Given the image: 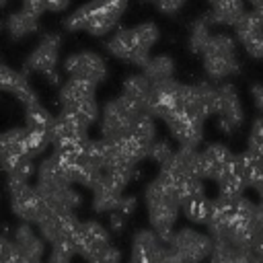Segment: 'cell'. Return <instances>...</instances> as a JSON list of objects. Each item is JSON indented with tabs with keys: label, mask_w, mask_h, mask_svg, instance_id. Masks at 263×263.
I'll return each instance as SVG.
<instances>
[{
	"label": "cell",
	"mask_w": 263,
	"mask_h": 263,
	"mask_svg": "<svg viewBox=\"0 0 263 263\" xmlns=\"http://www.w3.org/2000/svg\"><path fill=\"white\" fill-rule=\"evenodd\" d=\"M144 201L148 208V220L152 224V230L162 238L164 245H168L175 234V222L183 205L181 181L160 168L158 177L152 179L144 189Z\"/></svg>",
	"instance_id": "obj_1"
},
{
	"label": "cell",
	"mask_w": 263,
	"mask_h": 263,
	"mask_svg": "<svg viewBox=\"0 0 263 263\" xmlns=\"http://www.w3.org/2000/svg\"><path fill=\"white\" fill-rule=\"evenodd\" d=\"M125 6L127 0H90L74 10L64 21V27L68 31L84 29L90 35H105L115 27Z\"/></svg>",
	"instance_id": "obj_2"
},
{
	"label": "cell",
	"mask_w": 263,
	"mask_h": 263,
	"mask_svg": "<svg viewBox=\"0 0 263 263\" xmlns=\"http://www.w3.org/2000/svg\"><path fill=\"white\" fill-rule=\"evenodd\" d=\"M156 39H158V27L154 23H142L132 29L115 33L107 41V49L113 55L144 68L150 60V47L156 43Z\"/></svg>",
	"instance_id": "obj_3"
},
{
	"label": "cell",
	"mask_w": 263,
	"mask_h": 263,
	"mask_svg": "<svg viewBox=\"0 0 263 263\" xmlns=\"http://www.w3.org/2000/svg\"><path fill=\"white\" fill-rule=\"evenodd\" d=\"M142 113L144 111H140L123 95L107 101V105L103 107V115H101L103 138H107V140H121V138L129 136L138 115H142Z\"/></svg>",
	"instance_id": "obj_4"
},
{
	"label": "cell",
	"mask_w": 263,
	"mask_h": 263,
	"mask_svg": "<svg viewBox=\"0 0 263 263\" xmlns=\"http://www.w3.org/2000/svg\"><path fill=\"white\" fill-rule=\"evenodd\" d=\"M234 39L226 33H218L212 35L203 55V66L205 72L212 80H222L234 72H238V60H236V51H234Z\"/></svg>",
	"instance_id": "obj_5"
},
{
	"label": "cell",
	"mask_w": 263,
	"mask_h": 263,
	"mask_svg": "<svg viewBox=\"0 0 263 263\" xmlns=\"http://www.w3.org/2000/svg\"><path fill=\"white\" fill-rule=\"evenodd\" d=\"M183 263H201L214 253V238L195 228H179L166 245Z\"/></svg>",
	"instance_id": "obj_6"
},
{
	"label": "cell",
	"mask_w": 263,
	"mask_h": 263,
	"mask_svg": "<svg viewBox=\"0 0 263 263\" xmlns=\"http://www.w3.org/2000/svg\"><path fill=\"white\" fill-rule=\"evenodd\" d=\"M49 144L53 146V150L82 152L84 146L88 144L86 127L72 113L62 111L49 129Z\"/></svg>",
	"instance_id": "obj_7"
},
{
	"label": "cell",
	"mask_w": 263,
	"mask_h": 263,
	"mask_svg": "<svg viewBox=\"0 0 263 263\" xmlns=\"http://www.w3.org/2000/svg\"><path fill=\"white\" fill-rule=\"evenodd\" d=\"M8 193H10V208L21 222L37 224L43 218L47 205L41 193L37 191V185H29V183L8 185Z\"/></svg>",
	"instance_id": "obj_8"
},
{
	"label": "cell",
	"mask_w": 263,
	"mask_h": 263,
	"mask_svg": "<svg viewBox=\"0 0 263 263\" xmlns=\"http://www.w3.org/2000/svg\"><path fill=\"white\" fill-rule=\"evenodd\" d=\"M58 55H60V35H53V33L43 35L37 47L33 49V53L25 60L23 74L27 76L29 72H41L55 84L58 82V72H55Z\"/></svg>",
	"instance_id": "obj_9"
},
{
	"label": "cell",
	"mask_w": 263,
	"mask_h": 263,
	"mask_svg": "<svg viewBox=\"0 0 263 263\" xmlns=\"http://www.w3.org/2000/svg\"><path fill=\"white\" fill-rule=\"evenodd\" d=\"M111 247V232L97 220H84L76 232L74 249L84 261L95 259L99 253Z\"/></svg>",
	"instance_id": "obj_10"
},
{
	"label": "cell",
	"mask_w": 263,
	"mask_h": 263,
	"mask_svg": "<svg viewBox=\"0 0 263 263\" xmlns=\"http://www.w3.org/2000/svg\"><path fill=\"white\" fill-rule=\"evenodd\" d=\"M64 70L70 74V78L88 80L92 84L103 82L107 76L105 60L95 51H80V53L68 55L64 62Z\"/></svg>",
	"instance_id": "obj_11"
},
{
	"label": "cell",
	"mask_w": 263,
	"mask_h": 263,
	"mask_svg": "<svg viewBox=\"0 0 263 263\" xmlns=\"http://www.w3.org/2000/svg\"><path fill=\"white\" fill-rule=\"evenodd\" d=\"M166 125L171 129V134L175 136V140L179 142V146H187V148H197L201 138H203V121L177 109L173 115H168Z\"/></svg>",
	"instance_id": "obj_12"
},
{
	"label": "cell",
	"mask_w": 263,
	"mask_h": 263,
	"mask_svg": "<svg viewBox=\"0 0 263 263\" xmlns=\"http://www.w3.org/2000/svg\"><path fill=\"white\" fill-rule=\"evenodd\" d=\"M203 179L220 181L224 175L236 171V154H232L224 144H210L201 150Z\"/></svg>",
	"instance_id": "obj_13"
},
{
	"label": "cell",
	"mask_w": 263,
	"mask_h": 263,
	"mask_svg": "<svg viewBox=\"0 0 263 263\" xmlns=\"http://www.w3.org/2000/svg\"><path fill=\"white\" fill-rule=\"evenodd\" d=\"M166 245L152 228H142L132 240V253L127 263H158L164 255Z\"/></svg>",
	"instance_id": "obj_14"
},
{
	"label": "cell",
	"mask_w": 263,
	"mask_h": 263,
	"mask_svg": "<svg viewBox=\"0 0 263 263\" xmlns=\"http://www.w3.org/2000/svg\"><path fill=\"white\" fill-rule=\"evenodd\" d=\"M218 95H220V107H218V123L220 127L230 134L234 127L240 125L242 121V107H240V99L236 88L230 82H224L218 86Z\"/></svg>",
	"instance_id": "obj_15"
},
{
	"label": "cell",
	"mask_w": 263,
	"mask_h": 263,
	"mask_svg": "<svg viewBox=\"0 0 263 263\" xmlns=\"http://www.w3.org/2000/svg\"><path fill=\"white\" fill-rule=\"evenodd\" d=\"M12 240H14L25 263H41L43 261L45 240L41 238V234L35 232V228L31 224L21 222L12 232Z\"/></svg>",
	"instance_id": "obj_16"
},
{
	"label": "cell",
	"mask_w": 263,
	"mask_h": 263,
	"mask_svg": "<svg viewBox=\"0 0 263 263\" xmlns=\"http://www.w3.org/2000/svg\"><path fill=\"white\" fill-rule=\"evenodd\" d=\"M0 84H2V88H4L6 92L14 95V97L25 105V107H31V105H37V103H39V101H37V97H35V92H33V88L29 86L27 76H25L23 72L12 70V68H10V66H6V64H2Z\"/></svg>",
	"instance_id": "obj_17"
},
{
	"label": "cell",
	"mask_w": 263,
	"mask_h": 263,
	"mask_svg": "<svg viewBox=\"0 0 263 263\" xmlns=\"http://www.w3.org/2000/svg\"><path fill=\"white\" fill-rule=\"evenodd\" d=\"M37 191L41 193V197L49 210L76 212L78 205H82V197L72 185L70 187H37Z\"/></svg>",
	"instance_id": "obj_18"
},
{
	"label": "cell",
	"mask_w": 263,
	"mask_h": 263,
	"mask_svg": "<svg viewBox=\"0 0 263 263\" xmlns=\"http://www.w3.org/2000/svg\"><path fill=\"white\" fill-rule=\"evenodd\" d=\"M127 101H132L140 111L148 113L150 107V97H152V80L144 74H134L129 78H125L123 82V92H121Z\"/></svg>",
	"instance_id": "obj_19"
},
{
	"label": "cell",
	"mask_w": 263,
	"mask_h": 263,
	"mask_svg": "<svg viewBox=\"0 0 263 263\" xmlns=\"http://www.w3.org/2000/svg\"><path fill=\"white\" fill-rule=\"evenodd\" d=\"M95 88L97 84L88 82V80H80V78H68L62 88H60V103H62V109L64 107H72L80 101H86V99H95Z\"/></svg>",
	"instance_id": "obj_20"
},
{
	"label": "cell",
	"mask_w": 263,
	"mask_h": 263,
	"mask_svg": "<svg viewBox=\"0 0 263 263\" xmlns=\"http://www.w3.org/2000/svg\"><path fill=\"white\" fill-rule=\"evenodd\" d=\"M236 175L242 179L245 187H255L263 179V160L249 150L236 154Z\"/></svg>",
	"instance_id": "obj_21"
},
{
	"label": "cell",
	"mask_w": 263,
	"mask_h": 263,
	"mask_svg": "<svg viewBox=\"0 0 263 263\" xmlns=\"http://www.w3.org/2000/svg\"><path fill=\"white\" fill-rule=\"evenodd\" d=\"M245 0H226L220 4H214L210 12H205L203 16L210 23H222V25H236L238 18L245 14Z\"/></svg>",
	"instance_id": "obj_22"
},
{
	"label": "cell",
	"mask_w": 263,
	"mask_h": 263,
	"mask_svg": "<svg viewBox=\"0 0 263 263\" xmlns=\"http://www.w3.org/2000/svg\"><path fill=\"white\" fill-rule=\"evenodd\" d=\"M55 117L41 105H31V107H25V127L31 129V132H41V134H47L49 136V129L53 125Z\"/></svg>",
	"instance_id": "obj_23"
},
{
	"label": "cell",
	"mask_w": 263,
	"mask_h": 263,
	"mask_svg": "<svg viewBox=\"0 0 263 263\" xmlns=\"http://www.w3.org/2000/svg\"><path fill=\"white\" fill-rule=\"evenodd\" d=\"M181 212L187 216V220L195 224H208L212 216V199L208 195H197V197H187L181 205Z\"/></svg>",
	"instance_id": "obj_24"
},
{
	"label": "cell",
	"mask_w": 263,
	"mask_h": 263,
	"mask_svg": "<svg viewBox=\"0 0 263 263\" xmlns=\"http://www.w3.org/2000/svg\"><path fill=\"white\" fill-rule=\"evenodd\" d=\"M37 21H39L37 16L29 14L21 8L18 12H12V14L6 16V29L14 39H18V37H25L29 33H35L37 31Z\"/></svg>",
	"instance_id": "obj_25"
},
{
	"label": "cell",
	"mask_w": 263,
	"mask_h": 263,
	"mask_svg": "<svg viewBox=\"0 0 263 263\" xmlns=\"http://www.w3.org/2000/svg\"><path fill=\"white\" fill-rule=\"evenodd\" d=\"M173 72H175V62L168 55H154L144 66V72L142 74L148 76L152 82H160V80L173 78Z\"/></svg>",
	"instance_id": "obj_26"
},
{
	"label": "cell",
	"mask_w": 263,
	"mask_h": 263,
	"mask_svg": "<svg viewBox=\"0 0 263 263\" xmlns=\"http://www.w3.org/2000/svg\"><path fill=\"white\" fill-rule=\"evenodd\" d=\"M212 39V33H210V21L205 16L197 18L191 27V33H189V49L193 53H203L208 43Z\"/></svg>",
	"instance_id": "obj_27"
},
{
	"label": "cell",
	"mask_w": 263,
	"mask_h": 263,
	"mask_svg": "<svg viewBox=\"0 0 263 263\" xmlns=\"http://www.w3.org/2000/svg\"><path fill=\"white\" fill-rule=\"evenodd\" d=\"M62 111H68V113H72L84 127H88L90 123H95L97 121V117H99V105H97V101L95 99H86V101H80V103H76V105H72V107H64Z\"/></svg>",
	"instance_id": "obj_28"
},
{
	"label": "cell",
	"mask_w": 263,
	"mask_h": 263,
	"mask_svg": "<svg viewBox=\"0 0 263 263\" xmlns=\"http://www.w3.org/2000/svg\"><path fill=\"white\" fill-rule=\"evenodd\" d=\"M129 136H134V138H138L140 142H144V144H148V146H152L156 140V125H154V117L150 115V113H142V115H138V119H136V123H134V127H132V134Z\"/></svg>",
	"instance_id": "obj_29"
},
{
	"label": "cell",
	"mask_w": 263,
	"mask_h": 263,
	"mask_svg": "<svg viewBox=\"0 0 263 263\" xmlns=\"http://www.w3.org/2000/svg\"><path fill=\"white\" fill-rule=\"evenodd\" d=\"M234 31H236V37L240 41V39H245V37H249V35H253L257 31H263V21H261V16L255 10L245 12L238 18V23L234 25Z\"/></svg>",
	"instance_id": "obj_30"
},
{
	"label": "cell",
	"mask_w": 263,
	"mask_h": 263,
	"mask_svg": "<svg viewBox=\"0 0 263 263\" xmlns=\"http://www.w3.org/2000/svg\"><path fill=\"white\" fill-rule=\"evenodd\" d=\"M175 156V150L171 148V144L166 140H156L150 148V158L154 162H158L160 166H164L166 162H171V158Z\"/></svg>",
	"instance_id": "obj_31"
},
{
	"label": "cell",
	"mask_w": 263,
	"mask_h": 263,
	"mask_svg": "<svg viewBox=\"0 0 263 263\" xmlns=\"http://www.w3.org/2000/svg\"><path fill=\"white\" fill-rule=\"evenodd\" d=\"M240 43L245 45L247 53H251L253 58H263V31H257V33L240 39Z\"/></svg>",
	"instance_id": "obj_32"
},
{
	"label": "cell",
	"mask_w": 263,
	"mask_h": 263,
	"mask_svg": "<svg viewBox=\"0 0 263 263\" xmlns=\"http://www.w3.org/2000/svg\"><path fill=\"white\" fill-rule=\"evenodd\" d=\"M86 263H121V251L117 247H109Z\"/></svg>",
	"instance_id": "obj_33"
},
{
	"label": "cell",
	"mask_w": 263,
	"mask_h": 263,
	"mask_svg": "<svg viewBox=\"0 0 263 263\" xmlns=\"http://www.w3.org/2000/svg\"><path fill=\"white\" fill-rule=\"evenodd\" d=\"M23 10L39 18L47 10V2L45 0H23Z\"/></svg>",
	"instance_id": "obj_34"
},
{
	"label": "cell",
	"mask_w": 263,
	"mask_h": 263,
	"mask_svg": "<svg viewBox=\"0 0 263 263\" xmlns=\"http://www.w3.org/2000/svg\"><path fill=\"white\" fill-rule=\"evenodd\" d=\"M109 230H111L113 234L123 232V230H125V216H123V214H119V212L109 214Z\"/></svg>",
	"instance_id": "obj_35"
},
{
	"label": "cell",
	"mask_w": 263,
	"mask_h": 263,
	"mask_svg": "<svg viewBox=\"0 0 263 263\" xmlns=\"http://www.w3.org/2000/svg\"><path fill=\"white\" fill-rule=\"evenodd\" d=\"M183 2H185V0H158L156 4H158V10H160V12H164V14H175V12L183 6Z\"/></svg>",
	"instance_id": "obj_36"
},
{
	"label": "cell",
	"mask_w": 263,
	"mask_h": 263,
	"mask_svg": "<svg viewBox=\"0 0 263 263\" xmlns=\"http://www.w3.org/2000/svg\"><path fill=\"white\" fill-rule=\"evenodd\" d=\"M134 210H136V197H134V195L123 197V199H121V203H119V208H117V212H119V214H123L125 218H127Z\"/></svg>",
	"instance_id": "obj_37"
},
{
	"label": "cell",
	"mask_w": 263,
	"mask_h": 263,
	"mask_svg": "<svg viewBox=\"0 0 263 263\" xmlns=\"http://www.w3.org/2000/svg\"><path fill=\"white\" fill-rule=\"evenodd\" d=\"M251 95H253V101H255V105H257V109H261L263 111V84H253L251 86Z\"/></svg>",
	"instance_id": "obj_38"
},
{
	"label": "cell",
	"mask_w": 263,
	"mask_h": 263,
	"mask_svg": "<svg viewBox=\"0 0 263 263\" xmlns=\"http://www.w3.org/2000/svg\"><path fill=\"white\" fill-rule=\"evenodd\" d=\"M47 2V10H64L70 0H45Z\"/></svg>",
	"instance_id": "obj_39"
},
{
	"label": "cell",
	"mask_w": 263,
	"mask_h": 263,
	"mask_svg": "<svg viewBox=\"0 0 263 263\" xmlns=\"http://www.w3.org/2000/svg\"><path fill=\"white\" fill-rule=\"evenodd\" d=\"M251 4H253V8H259V6H263V0H249Z\"/></svg>",
	"instance_id": "obj_40"
},
{
	"label": "cell",
	"mask_w": 263,
	"mask_h": 263,
	"mask_svg": "<svg viewBox=\"0 0 263 263\" xmlns=\"http://www.w3.org/2000/svg\"><path fill=\"white\" fill-rule=\"evenodd\" d=\"M0 2H2V4H6V2H8V0H0Z\"/></svg>",
	"instance_id": "obj_41"
},
{
	"label": "cell",
	"mask_w": 263,
	"mask_h": 263,
	"mask_svg": "<svg viewBox=\"0 0 263 263\" xmlns=\"http://www.w3.org/2000/svg\"><path fill=\"white\" fill-rule=\"evenodd\" d=\"M148 2H158V0H148Z\"/></svg>",
	"instance_id": "obj_42"
}]
</instances>
